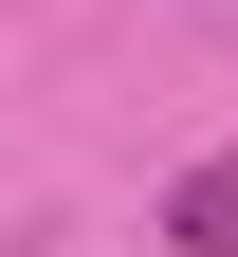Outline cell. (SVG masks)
<instances>
[{
	"label": "cell",
	"instance_id": "1",
	"mask_svg": "<svg viewBox=\"0 0 238 257\" xmlns=\"http://www.w3.org/2000/svg\"><path fill=\"white\" fill-rule=\"evenodd\" d=\"M165 257H238V147H201L165 184Z\"/></svg>",
	"mask_w": 238,
	"mask_h": 257
}]
</instances>
